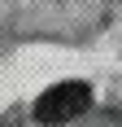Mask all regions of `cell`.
<instances>
[{
	"mask_svg": "<svg viewBox=\"0 0 122 127\" xmlns=\"http://www.w3.org/2000/svg\"><path fill=\"white\" fill-rule=\"evenodd\" d=\"M87 105H92V88L87 83H57V88H48L35 101V118L39 123H70Z\"/></svg>",
	"mask_w": 122,
	"mask_h": 127,
	"instance_id": "obj_1",
	"label": "cell"
}]
</instances>
